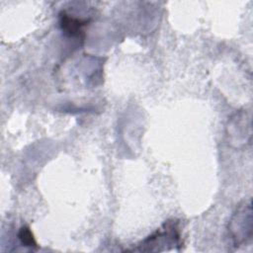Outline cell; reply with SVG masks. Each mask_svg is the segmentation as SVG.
Here are the masks:
<instances>
[{
  "label": "cell",
  "mask_w": 253,
  "mask_h": 253,
  "mask_svg": "<svg viewBox=\"0 0 253 253\" xmlns=\"http://www.w3.org/2000/svg\"><path fill=\"white\" fill-rule=\"evenodd\" d=\"M60 27L65 35L70 38H83V28L88 24V20L73 17L71 15L62 12L59 16Z\"/></svg>",
  "instance_id": "3"
},
{
  "label": "cell",
  "mask_w": 253,
  "mask_h": 253,
  "mask_svg": "<svg viewBox=\"0 0 253 253\" xmlns=\"http://www.w3.org/2000/svg\"><path fill=\"white\" fill-rule=\"evenodd\" d=\"M228 230L234 246L246 244L252 238V211L251 204L240 207L232 216Z\"/></svg>",
  "instance_id": "2"
},
{
  "label": "cell",
  "mask_w": 253,
  "mask_h": 253,
  "mask_svg": "<svg viewBox=\"0 0 253 253\" xmlns=\"http://www.w3.org/2000/svg\"><path fill=\"white\" fill-rule=\"evenodd\" d=\"M18 238L20 239L23 246L26 247H37V242L35 240V237L31 231V229L28 226H22L18 232Z\"/></svg>",
  "instance_id": "4"
},
{
  "label": "cell",
  "mask_w": 253,
  "mask_h": 253,
  "mask_svg": "<svg viewBox=\"0 0 253 253\" xmlns=\"http://www.w3.org/2000/svg\"><path fill=\"white\" fill-rule=\"evenodd\" d=\"M182 245L177 220H168L153 234L141 241L133 251H164Z\"/></svg>",
  "instance_id": "1"
}]
</instances>
